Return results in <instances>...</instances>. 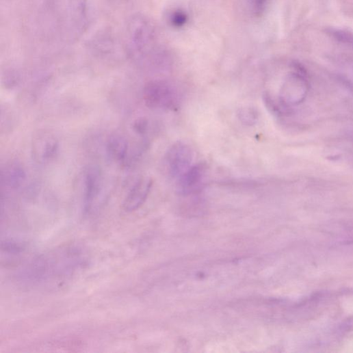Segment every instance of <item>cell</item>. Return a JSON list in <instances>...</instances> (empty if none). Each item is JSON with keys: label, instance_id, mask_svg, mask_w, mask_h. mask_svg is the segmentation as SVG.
<instances>
[{"label": "cell", "instance_id": "12", "mask_svg": "<svg viewBox=\"0 0 353 353\" xmlns=\"http://www.w3.org/2000/svg\"><path fill=\"white\" fill-rule=\"evenodd\" d=\"M129 149L128 140L120 134H112L107 140L105 144L106 155L113 161L124 164Z\"/></svg>", "mask_w": 353, "mask_h": 353}, {"label": "cell", "instance_id": "3", "mask_svg": "<svg viewBox=\"0 0 353 353\" xmlns=\"http://www.w3.org/2000/svg\"><path fill=\"white\" fill-rule=\"evenodd\" d=\"M143 99L146 105L153 109L174 110L180 105L178 91L165 81L155 80L146 83Z\"/></svg>", "mask_w": 353, "mask_h": 353}, {"label": "cell", "instance_id": "5", "mask_svg": "<svg viewBox=\"0 0 353 353\" xmlns=\"http://www.w3.org/2000/svg\"><path fill=\"white\" fill-rule=\"evenodd\" d=\"M309 84L305 76L298 71L289 73L281 87L280 99L286 107L302 103L307 96Z\"/></svg>", "mask_w": 353, "mask_h": 353}, {"label": "cell", "instance_id": "15", "mask_svg": "<svg viewBox=\"0 0 353 353\" xmlns=\"http://www.w3.org/2000/svg\"><path fill=\"white\" fill-rule=\"evenodd\" d=\"M239 120L246 125H253L258 119V114L254 108L245 107L238 113Z\"/></svg>", "mask_w": 353, "mask_h": 353}, {"label": "cell", "instance_id": "4", "mask_svg": "<svg viewBox=\"0 0 353 353\" xmlns=\"http://www.w3.org/2000/svg\"><path fill=\"white\" fill-rule=\"evenodd\" d=\"M83 210L91 213L99 206L104 190V176L102 169L96 165H88L83 171Z\"/></svg>", "mask_w": 353, "mask_h": 353}, {"label": "cell", "instance_id": "2", "mask_svg": "<svg viewBox=\"0 0 353 353\" xmlns=\"http://www.w3.org/2000/svg\"><path fill=\"white\" fill-rule=\"evenodd\" d=\"M83 263L78 251H66V252L53 253L36 259L28 270L25 276L36 281L51 280L55 276L67 275Z\"/></svg>", "mask_w": 353, "mask_h": 353}, {"label": "cell", "instance_id": "7", "mask_svg": "<svg viewBox=\"0 0 353 353\" xmlns=\"http://www.w3.org/2000/svg\"><path fill=\"white\" fill-rule=\"evenodd\" d=\"M59 150L60 142L50 132H40L33 140L32 156L38 164H45L51 162L57 157Z\"/></svg>", "mask_w": 353, "mask_h": 353}, {"label": "cell", "instance_id": "1", "mask_svg": "<svg viewBox=\"0 0 353 353\" xmlns=\"http://www.w3.org/2000/svg\"><path fill=\"white\" fill-rule=\"evenodd\" d=\"M126 45L130 57L139 64L157 66L163 61L164 52L159 42L156 27L143 14H135L129 20Z\"/></svg>", "mask_w": 353, "mask_h": 353}, {"label": "cell", "instance_id": "6", "mask_svg": "<svg viewBox=\"0 0 353 353\" xmlns=\"http://www.w3.org/2000/svg\"><path fill=\"white\" fill-rule=\"evenodd\" d=\"M192 148L182 142L173 144L168 148L165 156L166 168L172 178L179 179L192 166Z\"/></svg>", "mask_w": 353, "mask_h": 353}, {"label": "cell", "instance_id": "11", "mask_svg": "<svg viewBox=\"0 0 353 353\" xmlns=\"http://www.w3.org/2000/svg\"><path fill=\"white\" fill-rule=\"evenodd\" d=\"M27 179L23 166L17 161H12L3 166L1 170L2 185L13 190L21 188Z\"/></svg>", "mask_w": 353, "mask_h": 353}, {"label": "cell", "instance_id": "9", "mask_svg": "<svg viewBox=\"0 0 353 353\" xmlns=\"http://www.w3.org/2000/svg\"><path fill=\"white\" fill-rule=\"evenodd\" d=\"M153 186V181L148 176H142L128 192L123 205V209L128 213L139 209L146 200Z\"/></svg>", "mask_w": 353, "mask_h": 353}, {"label": "cell", "instance_id": "8", "mask_svg": "<svg viewBox=\"0 0 353 353\" xmlns=\"http://www.w3.org/2000/svg\"><path fill=\"white\" fill-rule=\"evenodd\" d=\"M68 16L71 34L77 38L84 33L90 23L87 0H69Z\"/></svg>", "mask_w": 353, "mask_h": 353}, {"label": "cell", "instance_id": "10", "mask_svg": "<svg viewBox=\"0 0 353 353\" xmlns=\"http://www.w3.org/2000/svg\"><path fill=\"white\" fill-rule=\"evenodd\" d=\"M206 170L204 164H199L192 166L179 179V192L181 194L187 195L198 190L205 178Z\"/></svg>", "mask_w": 353, "mask_h": 353}, {"label": "cell", "instance_id": "16", "mask_svg": "<svg viewBox=\"0 0 353 353\" xmlns=\"http://www.w3.org/2000/svg\"><path fill=\"white\" fill-rule=\"evenodd\" d=\"M329 34L339 42L353 47V34L340 29H332Z\"/></svg>", "mask_w": 353, "mask_h": 353}, {"label": "cell", "instance_id": "13", "mask_svg": "<svg viewBox=\"0 0 353 353\" xmlns=\"http://www.w3.org/2000/svg\"><path fill=\"white\" fill-rule=\"evenodd\" d=\"M168 23L174 28L185 27L189 21V16L187 11L182 8L170 10L166 16Z\"/></svg>", "mask_w": 353, "mask_h": 353}, {"label": "cell", "instance_id": "17", "mask_svg": "<svg viewBox=\"0 0 353 353\" xmlns=\"http://www.w3.org/2000/svg\"><path fill=\"white\" fill-rule=\"evenodd\" d=\"M133 131L139 136H144L148 129V122L145 118H138L132 125Z\"/></svg>", "mask_w": 353, "mask_h": 353}, {"label": "cell", "instance_id": "14", "mask_svg": "<svg viewBox=\"0 0 353 353\" xmlns=\"http://www.w3.org/2000/svg\"><path fill=\"white\" fill-rule=\"evenodd\" d=\"M272 0H246L248 11L254 16H261L267 11Z\"/></svg>", "mask_w": 353, "mask_h": 353}]
</instances>
